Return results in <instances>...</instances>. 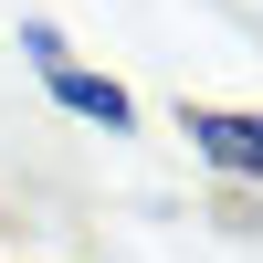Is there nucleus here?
I'll use <instances>...</instances> for the list:
<instances>
[{"mask_svg":"<svg viewBox=\"0 0 263 263\" xmlns=\"http://www.w3.org/2000/svg\"><path fill=\"white\" fill-rule=\"evenodd\" d=\"M190 137H200L211 158L232 168V179H253V168H263V137H253V116H242V105H211V116H190Z\"/></svg>","mask_w":263,"mask_h":263,"instance_id":"obj_1","label":"nucleus"},{"mask_svg":"<svg viewBox=\"0 0 263 263\" xmlns=\"http://www.w3.org/2000/svg\"><path fill=\"white\" fill-rule=\"evenodd\" d=\"M53 105H74V116H95V126H126V84L74 74V63H53Z\"/></svg>","mask_w":263,"mask_h":263,"instance_id":"obj_2","label":"nucleus"},{"mask_svg":"<svg viewBox=\"0 0 263 263\" xmlns=\"http://www.w3.org/2000/svg\"><path fill=\"white\" fill-rule=\"evenodd\" d=\"M21 53H32L42 74H53V63H63V32H53V21H21Z\"/></svg>","mask_w":263,"mask_h":263,"instance_id":"obj_3","label":"nucleus"}]
</instances>
